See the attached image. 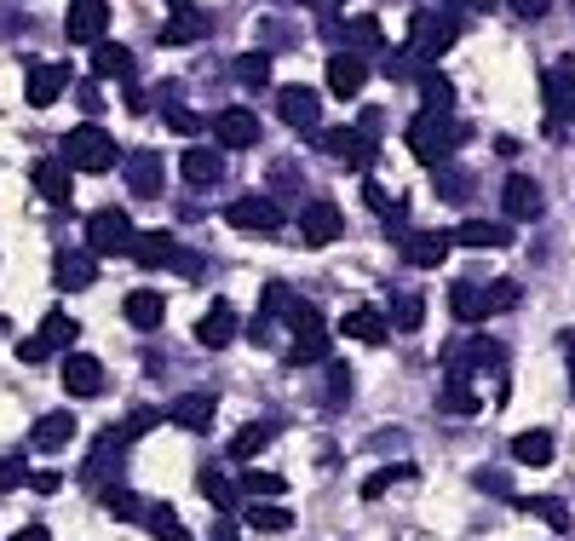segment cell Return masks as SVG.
<instances>
[{"label":"cell","instance_id":"1","mask_svg":"<svg viewBox=\"0 0 575 541\" xmlns=\"http://www.w3.org/2000/svg\"><path fill=\"white\" fill-rule=\"evenodd\" d=\"M64 162L81 167V173H110L115 162H121V150H115V139L98 127V121H81V127H69L64 139Z\"/></svg>","mask_w":575,"mask_h":541},{"label":"cell","instance_id":"2","mask_svg":"<svg viewBox=\"0 0 575 541\" xmlns=\"http://www.w3.org/2000/svg\"><path fill=\"white\" fill-rule=\"evenodd\" d=\"M455 139H460V127L449 121V110H437V104H426V110L409 121V144L426 167L449 162V156H455Z\"/></svg>","mask_w":575,"mask_h":541},{"label":"cell","instance_id":"3","mask_svg":"<svg viewBox=\"0 0 575 541\" xmlns=\"http://www.w3.org/2000/svg\"><path fill=\"white\" fill-rule=\"evenodd\" d=\"M133 242H138V231L121 208H98L87 219V248L92 254H133Z\"/></svg>","mask_w":575,"mask_h":541},{"label":"cell","instance_id":"4","mask_svg":"<svg viewBox=\"0 0 575 541\" xmlns=\"http://www.w3.org/2000/svg\"><path fill=\"white\" fill-rule=\"evenodd\" d=\"M225 219L236 231H253V236H276L282 231V208H276L271 196H236L225 208Z\"/></svg>","mask_w":575,"mask_h":541},{"label":"cell","instance_id":"5","mask_svg":"<svg viewBox=\"0 0 575 541\" xmlns=\"http://www.w3.org/2000/svg\"><path fill=\"white\" fill-rule=\"evenodd\" d=\"M317 357H328V329H322V317L311 306H299L294 311V346H288V363L305 369V363H317Z\"/></svg>","mask_w":575,"mask_h":541},{"label":"cell","instance_id":"6","mask_svg":"<svg viewBox=\"0 0 575 541\" xmlns=\"http://www.w3.org/2000/svg\"><path fill=\"white\" fill-rule=\"evenodd\" d=\"M460 24L449 12H414V52H426V58H443V52L455 47Z\"/></svg>","mask_w":575,"mask_h":541},{"label":"cell","instance_id":"7","mask_svg":"<svg viewBox=\"0 0 575 541\" xmlns=\"http://www.w3.org/2000/svg\"><path fill=\"white\" fill-rule=\"evenodd\" d=\"M52 283L64 288V294H81V288L98 283V254H81V248H64V254L52 259Z\"/></svg>","mask_w":575,"mask_h":541},{"label":"cell","instance_id":"8","mask_svg":"<svg viewBox=\"0 0 575 541\" xmlns=\"http://www.w3.org/2000/svg\"><path fill=\"white\" fill-rule=\"evenodd\" d=\"M69 41H81V47H98L104 41V29H110V6L104 0H69Z\"/></svg>","mask_w":575,"mask_h":541},{"label":"cell","instance_id":"9","mask_svg":"<svg viewBox=\"0 0 575 541\" xmlns=\"http://www.w3.org/2000/svg\"><path fill=\"white\" fill-rule=\"evenodd\" d=\"M64 392L69 398H98V392H104V363L87 352H69L64 357Z\"/></svg>","mask_w":575,"mask_h":541},{"label":"cell","instance_id":"10","mask_svg":"<svg viewBox=\"0 0 575 541\" xmlns=\"http://www.w3.org/2000/svg\"><path fill=\"white\" fill-rule=\"evenodd\" d=\"M213 139L225 144V150H253V144H259V116H253V110H219Z\"/></svg>","mask_w":575,"mask_h":541},{"label":"cell","instance_id":"11","mask_svg":"<svg viewBox=\"0 0 575 541\" xmlns=\"http://www.w3.org/2000/svg\"><path fill=\"white\" fill-rule=\"evenodd\" d=\"M299 231H305V242H311V248H328V242L345 231V219H340V208H334V202H305Z\"/></svg>","mask_w":575,"mask_h":541},{"label":"cell","instance_id":"12","mask_svg":"<svg viewBox=\"0 0 575 541\" xmlns=\"http://www.w3.org/2000/svg\"><path fill=\"white\" fill-rule=\"evenodd\" d=\"M363 87H368V64L357 58V52H334V58H328V93L357 98Z\"/></svg>","mask_w":575,"mask_h":541},{"label":"cell","instance_id":"13","mask_svg":"<svg viewBox=\"0 0 575 541\" xmlns=\"http://www.w3.org/2000/svg\"><path fill=\"white\" fill-rule=\"evenodd\" d=\"M276 116L288 121V127H305V133H311L322 116V98L311 93V87H282V93H276Z\"/></svg>","mask_w":575,"mask_h":541},{"label":"cell","instance_id":"14","mask_svg":"<svg viewBox=\"0 0 575 541\" xmlns=\"http://www.w3.org/2000/svg\"><path fill=\"white\" fill-rule=\"evenodd\" d=\"M397 242H403V259H409L414 271H432V265H443V259H449V242H455V236L414 231V236H397Z\"/></svg>","mask_w":575,"mask_h":541},{"label":"cell","instance_id":"15","mask_svg":"<svg viewBox=\"0 0 575 541\" xmlns=\"http://www.w3.org/2000/svg\"><path fill=\"white\" fill-rule=\"evenodd\" d=\"M449 311L460 323H483L495 311V294H489V283H449Z\"/></svg>","mask_w":575,"mask_h":541},{"label":"cell","instance_id":"16","mask_svg":"<svg viewBox=\"0 0 575 541\" xmlns=\"http://www.w3.org/2000/svg\"><path fill=\"white\" fill-rule=\"evenodd\" d=\"M230 340H236V311L219 300V306L202 311V323H196V346H207V352H225Z\"/></svg>","mask_w":575,"mask_h":541},{"label":"cell","instance_id":"17","mask_svg":"<svg viewBox=\"0 0 575 541\" xmlns=\"http://www.w3.org/2000/svg\"><path fill=\"white\" fill-rule=\"evenodd\" d=\"M179 173H184V185H219L225 156H219L213 144H190V150L179 156Z\"/></svg>","mask_w":575,"mask_h":541},{"label":"cell","instance_id":"18","mask_svg":"<svg viewBox=\"0 0 575 541\" xmlns=\"http://www.w3.org/2000/svg\"><path fill=\"white\" fill-rule=\"evenodd\" d=\"M69 87V64H41V70H29V81H23V93H29V104L35 110H46V104H58Z\"/></svg>","mask_w":575,"mask_h":541},{"label":"cell","instance_id":"19","mask_svg":"<svg viewBox=\"0 0 575 541\" xmlns=\"http://www.w3.org/2000/svg\"><path fill=\"white\" fill-rule=\"evenodd\" d=\"M213 415H219V398H213V392L173 398V409H167V421H179L184 432H202V426H213Z\"/></svg>","mask_w":575,"mask_h":541},{"label":"cell","instance_id":"20","mask_svg":"<svg viewBox=\"0 0 575 541\" xmlns=\"http://www.w3.org/2000/svg\"><path fill=\"white\" fill-rule=\"evenodd\" d=\"M501 202H506L512 219H541V185L524 179V173H512V179L501 185Z\"/></svg>","mask_w":575,"mask_h":541},{"label":"cell","instance_id":"21","mask_svg":"<svg viewBox=\"0 0 575 541\" xmlns=\"http://www.w3.org/2000/svg\"><path fill=\"white\" fill-rule=\"evenodd\" d=\"M69 438H75V421H69L64 409L41 415V421H35V432H29V444L41 449V455H58V449H69Z\"/></svg>","mask_w":575,"mask_h":541},{"label":"cell","instance_id":"22","mask_svg":"<svg viewBox=\"0 0 575 541\" xmlns=\"http://www.w3.org/2000/svg\"><path fill=\"white\" fill-rule=\"evenodd\" d=\"M127 190H133V196H161V156L156 150L127 156Z\"/></svg>","mask_w":575,"mask_h":541},{"label":"cell","instance_id":"23","mask_svg":"<svg viewBox=\"0 0 575 541\" xmlns=\"http://www.w3.org/2000/svg\"><path fill=\"white\" fill-rule=\"evenodd\" d=\"M340 334H351V340H363V346H386V317L380 311H368V306H357V311H345L340 317Z\"/></svg>","mask_w":575,"mask_h":541},{"label":"cell","instance_id":"24","mask_svg":"<svg viewBox=\"0 0 575 541\" xmlns=\"http://www.w3.org/2000/svg\"><path fill=\"white\" fill-rule=\"evenodd\" d=\"M133 259L138 265H173L179 259V242H173V231H138V242H133Z\"/></svg>","mask_w":575,"mask_h":541},{"label":"cell","instance_id":"25","mask_svg":"<svg viewBox=\"0 0 575 541\" xmlns=\"http://www.w3.org/2000/svg\"><path fill=\"white\" fill-rule=\"evenodd\" d=\"M161 317H167V300H161L156 288H133L127 294V323L133 329H161Z\"/></svg>","mask_w":575,"mask_h":541},{"label":"cell","instance_id":"26","mask_svg":"<svg viewBox=\"0 0 575 541\" xmlns=\"http://www.w3.org/2000/svg\"><path fill=\"white\" fill-rule=\"evenodd\" d=\"M138 524H144L156 541H190V530L173 518V507H167V501H144V518H138Z\"/></svg>","mask_w":575,"mask_h":541},{"label":"cell","instance_id":"27","mask_svg":"<svg viewBox=\"0 0 575 541\" xmlns=\"http://www.w3.org/2000/svg\"><path fill=\"white\" fill-rule=\"evenodd\" d=\"M35 190H41L52 208L69 202V162H35Z\"/></svg>","mask_w":575,"mask_h":541},{"label":"cell","instance_id":"28","mask_svg":"<svg viewBox=\"0 0 575 541\" xmlns=\"http://www.w3.org/2000/svg\"><path fill=\"white\" fill-rule=\"evenodd\" d=\"M455 242L460 248H506L512 231H506V225H489V219H466V225L455 231Z\"/></svg>","mask_w":575,"mask_h":541},{"label":"cell","instance_id":"29","mask_svg":"<svg viewBox=\"0 0 575 541\" xmlns=\"http://www.w3.org/2000/svg\"><path fill=\"white\" fill-rule=\"evenodd\" d=\"M512 461H518V467H547L552 438L547 432H518V438H512Z\"/></svg>","mask_w":575,"mask_h":541},{"label":"cell","instance_id":"30","mask_svg":"<svg viewBox=\"0 0 575 541\" xmlns=\"http://www.w3.org/2000/svg\"><path fill=\"white\" fill-rule=\"evenodd\" d=\"M271 432H276L271 421H253V426H242V432H236V438H230V461H253V455H259V449L271 444Z\"/></svg>","mask_w":575,"mask_h":541},{"label":"cell","instance_id":"31","mask_svg":"<svg viewBox=\"0 0 575 541\" xmlns=\"http://www.w3.org/2000/svg\"><path fill=\"white\" fill-rule=\"evenodd\" d=\"M328 150H334L340 162H351V167H363L368 156H374V144H368V139H357L351 127H334V133H328Z\"/></svg>","mask_w":575,"mask_h":541},{"label":"cell","instance_id":"32","mask_svg":"<svg viewBox=\"0 0 575 541\" xmlns=\"http://www.w3.org/2000/svg\"><path fill=\"white\" fill-rule=\"evenodd\" d=\"M92 70H98V75H115V81H127V75H133V58H127V47H115V41H98V52H92Z\"/></svg>","mask_w":575,"mask_h":541},{"label":"cell","instance_id":"33","mask_svg":"<svg viewBox=\"0 0 575 541\" xmlns=\"http://www.w3.org/2000/svg\"><path fill=\"white\" fill-rule=\"evenodd\" d=\"M196 490H202L213 507H225V513L236 507V490H230V478H225L219 467H202V472H196Z\"/></svg>","mask_w":575,"mask_h":541},{"label":"cell","instance_id":"34","mask_svg":"<svg viewBox=\"0 0 575 541\" xmlns=\"http://www.w3.org/2000/svg\"><path fill=\"white\" fill-rule=\"evenodd\" d=\"M518 513L547 518L552 530H570V513H564V501H558V495H535V501H518Z\"/></svg>","mask_w":575,"mask_h":541},{"label":"cell","instance_id":"35","mask_svg":"<svg viewBox=\"0 0 575 541\" xmlns=\"http://www.w3.org/2000/svg\"><path fill=\"white\" fill-rule=\"evenodd\" d=\"M202 18H196V12H179V18H167V24H161V41H167V47H184V41H196V35H202Z\"/></svg>","mask_w":575,"mask_h":541},{"label":"cell","instance_id":"36","mask_svg":"<svg viewBox=\"0 0 575 541\" xmlns=\"http://www.w3.org/2000/svg\"><path fill=\"white\" fill-rule=\"evenodd\" d=\"M41 340L46 346H75V317H69V311H46Z\"/></svg>","mask_w":575,"mask_h":541},{"label":"cell","instance_id":"37","mask_svg":"<svg viewBox=\"0 0 575 541\" xmlns=\"http://www.w3.org/2000/svg\"><path fill=\"white\" fill-rule=\"evenodd\" d=\"M294 513H282V507H265V501H253L248 507V530H288Z\"/></svg>","mask_w":575,"mask_h":541},{"label":"cell","instance_id":"38","mask_svg":"<svg viewBox=\"0 0 575 541\" xmlns=\"http://www.w3.org/2000/svg\"><path fill=\"white\" fill-rule=\"evenodd\" d=\"M236 75H242L248 87H265V81H271V52H242Z\"/></svg>","mask_w":575,"mask_h":541},{"label":"cell","instance_id":"39","mask_svg":"<svg viewBox=\"0 0 575 541\" xmlns=\"http://www.w3.org/2000/svg\"><path fill=\"white\" fill-rule=\"evenodd\" d=\"M104 507H110L115 518H127V524H138V518H144V501H138L133 490H104Z\"/></svg>","mask_w":575,"mask_h":541},{"label":"cell","instance_id":"40","mask_svg":"<svg viewBox=\"0 0 575 541\" xmlns=\"http://www.w3.org/2000/svg\"><path fill=\"white\" fill-rule=\"evenodd\" d=\"M547 93H552V110H558V116H564V110H575V87H570V70H564V64L547 75Z\"/></svg>","mask_w":575,"mask_h":541},{"label":"cell","instance_id":"41","mask_svg":"<svg viewBox=\"0 0 575 541\" xmlns=\"http://www.w3.org/2000/svg\"><path fill=\"white\" fill-rule=\"evenodd\" d=\"M443 409H455V415H472V409H478L472 386H466L460 375H449V386H443Z\"/></svg>","mask_w":575,"mask_h":541},{"label":"cell","instance_id":"42","mask_svg":"<svg viewBox=\"0 0 575 541\" xmlns=\"http://www.w3.org/2000/svg\"><path fill=\"white\" fill-rule=\"evenodd\" d=\"M242 490L265 501V495H282L288 484H282V472H242Z\"/></svg>","mask_w":575,"mask_h":541},{"label":"cell","instance_id":"43","mask_svg":"<svg viewBox=\"0 0 575 541\" xmlns=\"http://www.w3.org/2000/svg\"><path fill=\"white\" fill-rule=\"evenodd\" d=\"M409 478H414V467H386V472H374V478L363 484V495L374 501V495H386L391 484H409Z\"/></svg>","mask_w":575,"mask_h":541},{"label":"cell","instance_id":"44","mask_svg":"<svg viewBox=\"0 0 575 541\" xmlns=\"http://www.w3.org/2000/svg\"><path fill=\"white\" fill-rule=\"evenodd\" d=\"M156 421H161L156 409H133V415L121 421V438H144V432H150V426H156Z\"/></svg>","mask_w":575,"mask_h":541},{"label":"cell","instance_id":"45","mask_svg":"<svg viewBox=\"0 0 575 541\" xmlns=\"http://www.w3.org/2000/svg\"><path fill=\"white\" fill-rule=\"evenodd\" d=\"M328 398L334 403L351 398V369H345V363H328Z\"/></svg>","mask_w":575,"mask_h":541},{"label":"cell","instance_id":"46","mask_svg":"<svg viewBox=\"0 0 575 541\" xmlns=\"http://www.w3.org/2000/svg\"><path fill=\"white\" fill-rule=\"evenodd\" d=\"M23 478H29V472H23V461H18V455H0V495H6V490H18Z\"/></svg>","mask_w":575,"mask_h":541},{"label":"cell","instance_id":"47","mask_svg":"<svg viewBox=\"0 0 575 541\" xmlns=\"http://www.w3.org/2000/svg\"><path fill=\"white\" fill-rule=\"evenodd\" d=\"M363 196H368V208H380V213H403V202H397V196H391L386 185H368Z\"/></svg>","mask_w":575,"mask_h":541},{"label":"cell","instance_id":"48","mask_svg":"<svg viewBox=\"0 0 575 541\" xmlns=\"http://www.w3.org/2000/svg\"><path fill=\"white\" fill-rule=\"evenodd\" d=\"M391 317H397V329L409 334L414 323H420V300H414V294H409V300H397V311H391Z\"/></svg>","mask_w":575,"mask_h":541},{"label":"cell","instance_id":"49","mask_svg":"<svg viewBox=\"0 0 575 541\" xmlns=\"http://www.w3.org/2000/svg\"><path fill=\"white\" fill-rule=\"evenodd\" d=\"M351 35H357L363 47H380V24H374V18H357V24H351Z\"/></svg>","mask_w":575,"mask_h":541},{"label":"cell","instance_id":"50","mask_svg":"<svg viewBox=\"0 0 575 541\" xmlns=\"http://www.w3.org/2000/svg\"><path fill=\"white\" fill-rule=\"evenodd\" d=\"M167 127H179V133H196V116H190L184 104H167Z\"/></svg>","mask_w":575,"mask_h":541},{"label":"cell","instance_id":"51","mask_svg":"<svg viewBox=\"0 0 575 541\" xmlns=\"http://www.w3.org/2000/svg\"><path fill=\"white\" fill-rule=\"evenodd\" d=\"M506 6H512L518 18H547V6H552V0H506Z\"/></svg>","mask_w":575,"mask_h":541},{"label":"cell","instance_id":"52","mask_svg":"<svg viewBox=\"0 0 575 541\" xmlns=\"http://www.w3.org/2000/svg\"><path fill=\"white\" fill-rule=\"evenodd\" d=\"M46 352H52V346H46L41 334H35V340H18V357H23V363H41Z\"/></svg>","mask_w":575,"mask_h":541},{"label":"cell","instance_id":"53","mask_svg":"<svg viewBox=\"0 0 575 541\" xmlns=\"http://www.w3.org/2000/svg\"><path fill=\"white\" fill-rule=\"evenodd\" d=\"M75 104H81L87 116H98V110H104V98H98V87H92V81H87V87H81V98H75Z\"/></svg>","mask_w":575,"mask_h":541},{"label":"cell","instance_id":"54","mask_svg":"<svg viewBox=\"0 0 575 541\" xmlns=\"http://www.w3.org/2000/svg\"><path fill=\"white\" fill-rule=\"evenodd\" d=\"M242 536V524H236V518H219V524H213V541H236Z\"/></svg>","mask_w":575,"mask_h":541},{"label":"cell","instance_id":"55","mask_svg":"<svg viewBox=\"0 0 575 541\" xmlns=\"http://www.w3.org/2000/svg\"><path fill=\"white\" fill-rule=\"evenodd\" d=\"M12 541H52V536H46V524H23V530H18Z\"/></svg>","mask_w":575,"mask_h":541},{"label":"cell","instance_id":"56","mask_svg":"<svg viewBox=\"0 0 575 541\" xmlns=\"http://www.w3.org/2000/svg\"><path fill=\"white\" fill-rule=\"evenodd\" d=\"M564 357H570V392H575V334H564Z\"/></svg>","mask_w":575,"mask_h":541},{"label":"cell","instance_id":"57","mask_svg":"<svg viewBox=\"0 0 575 541\" xmlns=\"http://www.w3.org/2000/svg\"><path fill=\"white\" fill-rule=\"evenodd\" d=\"M460 6H472V12H495V0H460Z\"/></svg>","mask_w":575,"mask_h":541}]
</instances>
